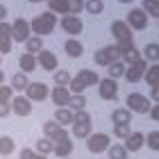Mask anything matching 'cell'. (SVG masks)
<instances>
[{
	"label": "cell",
	"mask_w": 159,
	"mask_h": 159,
	"mask_svg": "<svg viewBox=\"0 0 159 159\" xmlns=\"http://www.w3.org/2000/svg\"><path fill=\"white\" fill-rule=\"evenodd\" d=\"M34 152H39V155H43V157H50V155L55 152V143L43 136V139H39L37 143H34Z\"/></svg>",
	"instance_id": "cell-27"
},
{
	"label": "cell",
	"mask_w": 159,
	"mask_h": 159,
	"mask_svg": "<svg viewBox=\"0 0 159 159\" xmlns=\"http://www.w3.org/2000/svg\"><path fill=\"white\" fill-rule=\"evenodd\" d=\"M43 134H46V139H50L52 143H57V141H61V139L68 136L66 127H61L59 123H55V120H46L43 123Z\"/></svg>",
	"instance_id": "cell-14"
},
{
	"label": "cell",
	"mask_w": 159,
	"mask_h": 159,
	"mask_svg": "<svg viewBox=\"0 0 159 159\" xmlns=\"http://www.w3.org/2000/svg\"><path fill=\"white\" fill-rule=\"evenodd\" d=\"M30 20H25V18H16L11 23V39L14 41H18V43H25L27 39L32 37L30 34Z\"/></svg>",
	"instance_id": "cell-13"
},
{
	"label": "cell",
	"mask_w": 159,
	"mask_h": 159,
	"mask_svg": "<svg viewBox=\"0 0 159 159\" xmlns=\"http://www.w3.org/2000/svg\"><path fill=\"white\" fill-rule=\"evenodd\" d=\"M14 150H16V141L11 136H0V157H11Z\"/></svg>",
	"instance_id": "cell-31"
},
{
	"label": "cell",
	"mask_w": 159,
	"mask_h": 159,
	"mask_svg": "<svg viewBox=\"0 0 159 159\" xmlns=\"http://www.w3.org/2000/svg\"><path fill=\"white\" fill-rule=\"evenodd\" d=\"M27 2H46V0H27Z\"/></svg>",
	"instance_id": "cell-50"
},
{
	"label": "cell",
	"mask_w": 159,
	"mask_h": 159,
	"mask_svg": "<svg viewBox=\"0 0 159 159\" xmlns=\"http://www.w3.org/2000/svg\"><path fill=\"white\" fill-rule=\"evenodd\" d=\"M125 68H127V64H125V61H120V59L107 66V70H109V77H111V80L123 77V75H125Z\"/></svg>",
	"instance_id": "cell-34"
},
{
	"label": "cell",
	"mask_w": 159,
	"mask_h": 159,
	"mask_svg": "<svg viewBox=\"0 0 159 159\" xmlns=\"http://www.w3.org/2000/svg\"><path fill=\"white\" fill-rule=\"evenodd\" d=\"M5 77H7V75L2 73V70H0V84H5Z\"/></svg>",
	"instance_id": "cell-48"
},
{
	"label": "cell",
	"mask_w": 159,
	"mask_h": 159,
	"mask_svg": "<svg viewBox=\"0 0 159 159\" xmlns=\"http://www.w3.org/2000/svg\"><path fill=\"white\" fill-rule=\"evenodd\" d=\"M68 98H70L68 86H55V89H50V100H52L55 107H66Z\"/></svg>",
	"instance_id": "cell-18"
},
{
	"label": "cell",
	"mask_w": 159,
	"mask_h": 159,
	"mask_svg": "<svg viewBox=\"0 0 159 159\" xmlns=\"http://www.w3.org/2000/svg\"><path fill=\"white\" fill-rule=\"evenodd\" d=\"M66 107L70 111H84L86 109V96H84V93H70Z\"/></svg>",
	"instance_id": "cell-26"
},
{
	"label": "cell",
	"mask_w": 159,
	"mask_h": 159,
	"mask_svg": "<svg viewBox=\"0 0 159 159\" xmlns=\"http://www.w3.org/2000/svg\"><path fill=\"white\" fill-rule=\"evenodd\" d=\"M129 134H132L129 125H114V136H116V139H123V141H125Z\"/></svg>",
	"instance_id": "cell-41"
},
{
	"label": "cell",
	"mask_w": 159,
	"mask_h": 159,
	"mask_svg": "<svg viewBox=\"0 0 159 159\" xmlns=\"http://www.w3.org/2000/svg\"><path fill=\"white\" fill-rule=\"evenodd\" d=\"M109 146H111V139H109V134H105V132H91L86 136V148H89V152H93V155H100V152H105V150H109Z\"/></svg>",
	"instance_id": "cell-4"
},
{
	"label": "cell",
	"mask_w": 159,
	"mask_h": 159,
	"mask_svg": "<svg viewBox=\"0 0 159 159\" xmlns=\"http://www.w3.org/2000/svg\"><path fill=\"white\" fill-rule=\"evenodd\" d=\"M143 59L150 61V64H157L159 61V43H148L146 48H143Z\"/></svg>",
	"instance_id": "cell-32"
},
{
	"label": "cell",
	"mask_w": 159,
	"mask_h": 159,
	"mask_svg": "<svg viewBox=\"0 0 159 159\" xmlns=\"http://www.w3.org/2000/svg\"><path fill=\"white\" fill-rule=\"evenodd\" d=\"M141 9L146 11L148 16L159 20V0H141Z\"/></svg>",
	"instance_id": "cell-33"
},
{
	"label": "cell",
	"mask_w": 159,
	"mask_h": 159,
	"mask_svg": "<svg viewBox=\"0 0 159 159\" xmlns=\"http://www.w3.org/2000/svg\"><path fill=\"white\" fill-rule=\"evenodd\" d=\"M0 159H11V157H0Z\"/></svg>",
	"instance_id": "cell-51"
},
{
	"label": "cell",
	"mask_w": 159,
	"mask_h": 159,
	"mask_svg": "<svg viewBox=\"0 0 159 159\" xmlns=\"http://www.w3.org/2000/svg\"><path fill=\"white\" fill-rule=\"evenodd\" d=\"M52 80H55V86H68L70 80H73V75H70L68 70H64V68H57Z\"/></svg>",
	"instance_id": "cell-35"
},
{
	"label": "cell",
	"mask_w": 159,
	"mask_h": 159,
	"mask_svg": "<svg viewBox=\"0 0 159 159\" xmlns=\"http://www.w3.org/2000/svg\"><path fill=\"white\" fill-rule=\"evenodd\" d=\"M20 159H48V157L34 152V150H30V148H23V150H20Z\"/></svg>",
	"instance_id": "cell-43"
},
{
	"label": "cell",
	"mask_w": 159,
	"mask_h": 159,
	"mask_svg": "<svg viewBox=\"0 0 159 159\" xmlns=\"http://www.w3.org/2000/svg\"><path fill=\"white\" fill-rule=\"evenodd\" d=\"M125 107L129 111H139V114H148L152 102L148 100V96H143V93L134 91V93H127V100H125Z\"/></svg>",
	"instance_id": "cell-6"
},
{
	"label": "cell",
	"mask_w": 159,
	"mask_h": 159,
	"mask_svg": "<svg viewBox=\"0 0 159 159\" xmlns=\"http://www.w3.org/2000/svg\"><path fill=\"white\" fill-rule=\"evenodd\" d=\"M148 18H150V16L141 9V7H134V9L127 11L125 23L129 25V30H132V32H134V30H136V32H143V30L148 27Z\"/></svg>",
	"instance_id": "cell-8"
},
{
	"label": "cell",
	"mask_w": 159,
	"mask_h": 159,
	"mask_svg": "<svg viewBox=\"0 0 159 159\" xmlns=\"http://www.w3.org/2000/svg\"><path fill=\"white\" fill-rule=\"evenodd\" d=\"M148 100L150 102H159V86H150V96H148Z\"/></svg>",
	"instance_id": "cell-45"
},
{
	"label": "cell",
	"mask_w": 159,
	"mask_h": 159,
	"mask_svg": "<svg viewBox=\"0 0 159 159\" xmlns=\"http://www.w3.org/2000/svg\"><path fill=\"white\" fill-rule=\"evenodd\" d=\"M37 64H39L43 70H57V68H59V57H57L52 50L43 48L41 52L37 55Z\"/></svg>",
	"instance_id": "cell-15"
},
{
	"label": "cell",
	"mask_w": 159,
	"mask_h": 159,
	"mask_svg": "<svg viewBox=\"0 0 159 159\" xmlns=\"http://www.w3.org/2000/svg\"><path fill=\"white\" fill-rule=\"evenodd\" d=\"M84 9L89 14H93V16H98V14L105 11V2L102 0H84Z\"/></svg>",
	"instance_id": "cell-38"
},
{
	"label": "cell",
	"mask_w": 159,
	"mask_h": 159,
	"mask_svg": "<svg viewBox=\"0 0 159 159\" xmlns=\"http://www.w3.org/2000/svg\"><path fill=\"white\" fill-rule=\"evenodd\" d=\"M27 84H30V75L20 73V70H18L16 75H11V84H9V86H11L14 91H25Z\"/></svg>",
	"instance_id": "cell-29"
},
{
	"label": "cell",
	"mask_w": 159,
	"mask_h": 159,
	"mask_svg": "<svg viewBox=\"0 0 159 159\" xmlns=\"http://www.w3.org/2000/svg\"><path fill=\"white\" fill-rule=\"evenodd\" d=\"M120 59V48L118 46H105L96 50V55H93V61L98 64V66H109V64L118 61Z\"/></svg>",
	"instance_id": "cell-5"
},
{
	"label": "cell",
	"mask_w": 159,
	"mask_h": 159,
	"mask_svg": "<svg viewBox=\"0 0 159 159\" xmlns=\"http://www.w3.org/2000/svg\"><path fill=\"white\" fill-rule=\"evenodd\" d=\"M66 9H68V14L77 16V14L84 9V0H66Z\"/></svg>",
	"instance_id": "cell-40"
},
{
	"label": "cell",
	"mask_w": 159,
	"mask_h": 159,
	"mask_svg": "<svg viewBox=\"0 0 159 159\" xmlns=\"http://www.w3.org/2000/svg\"><path fill=\"white\" fill-rule=\"evenodd\" d=\"M11 46H14V39H11V25L2 20L0 23V55H7L11 52Z\"/></svg>",
	"instance_id": "cell-17"
},
{
	"label": "cell",
	"mask_w": 159,
	"mask_h": 159,
	"mask_svg": "<svg viewBox=\"0 0 159 159\" xmlns=\"http://www.w3.org/2000/svg\"><path fill=\"white\" fill-rule=\"evenodd\" d=\"M41 50H43V39H41V37H37V34H32V37L25 41V52H30V55L37 57Z\"/></svg>",
	"instance_id": "cell-28"
},
{
	"label": "cell",
	"mask_w": 159,
	"mask_h": 159,
	"mask_svg": "<svg viewBox=\"0 0 159 159\" xmlns=\"http://www.w3.org/2000/svg\"><path fill=\"white\" fill-rule=\"evenodd\" d=\"M66 159H70V157H66Z\"/></svg>",
	"instance_id": "cell-54"
},
{
	"label": "cell",
	"mask_w": 159,
	"mask_h": 159,
	"mask_svg": "<svg viewBox=\"0 0 159 159\" xmlns=\"http://www.w3.org/2000/svg\"><path fill=\"white\" fill-rule=\"evenodd\" d=\"M5 18H7V7H5V5H0V23H2Z\"/></svg>",
	"instance_id": "cell-47"
},
{
	"label": "cell",
	"mask_w": 159,
	"mask_h": 159,
	"mask_svg": "<svg viewBox=\"0 0 159 159\" xmlns=\"http://www.w3.org/2000/svg\"><path fill=\"white\" fill-rule=\"evenodd\" d=\"M48 96H50V89L43 82H30L25 89V98L30 102H43V100H48Z\"/></svg>",
	"instance_id": "cell-10"
},
{
	"label": "cell",
	"mask_w": 159,
	"mask_h": 159,
	"mask_svg": "<svg viewBox=\"0 0 159 159\" xmlns=\"http://www.w3.org/2000/svg\"><path fill=\"white\" fill-rule=\"evenodd\" d=\"M37 66H39V64H37V57H34V55H30V52H23V55L18 57V68H20V73L32 75Z\"/></svg>",
	"instance_id": "cell-21"
},
{
	"label": "cell",
	"mask_w": 159,
	"mask_h": 159,
	"mask_svg": "<svg viewBox=\"0 0 159 159\" xmlns=\"http://www.w3.org/2000/svg\"><path fill=\"white\" fill-rule=\"evenodd\" d=\"M111 37L116 39V46H129L132 43V30H129V25L125 23V20H114L111 23Z\"/></svg>",
	"instance_id": "cell-7"
},
{
	"label": "cell",
	"mask_w": 159,
	"mask_h": 159,
	"mask_svg": "<svg viewBox=\"0 0 159 159\" xmlns=\"http://www.w3.org/2000/svg\"><path fill=\"white\" fill-rule=\"evenodd\" d=\"M9 105H11V111L16 114V116H30V114H32V102L23 96V93L14 96Z\"/></svg>",
	"instance_id": "cell-16"
},
{
	"label": "cell",
	"mask_w": 159,
	"mask_h": 159,
	"mask_svg": "<svg viewBox=\"0 0 159 159\" xmlns=\"http://www.w3.org/2000/svg\"><path fill=\"white\" fill-rule=\"evenodd\" d=\"M146 146H148L150 150H155V152H159V129L146 134Z\"/></svg>",
	"instance_id": "cell-39"
},
{
	"label": "cell",
	"mask_w": 159,
	"mask_h": 159,
	"mask_svg": "<svg viewBox=\"0 0 159 159\" xmlns=\"http://www.w3.org/2000/svg\"><path fill=\"white\" fill-rule=\"evenodd\" d=\"M0 64H2V55H0Z\"/></svg>",
	"instance_id": "cell-52"
},
{
	"label": "cell",
	"mask_w": 159,
	"mask_h": 159,
	"mask_svg": "<svg viewBox=\"0 0 159 159\" xmlns=\"http://www.w3.org/2000/svg\"><path fill=\"white\" fill-rule=\"evenodd\" d=\"M73 139L70 136H66V139H61V141H57L55 143V152L52 155H57L59 159H66V157H70V152H73Z\"/></svg>",
	"instance_id": "cell-24"
},
{
	"label": "cell",
	"mask_w": 159,
	"mask_h": 159,
	"mask_svg": "<svg viewBox=\"0 0 159 159\" xmlns=\"http://www.w3.org/2000/svg\"><path fill=\"white\" fill-rule=\"evenodd\" d=\"M143 80H146L150 86H159V64H148Z\"/></svg>",
	"instance_id": "cell-30"
},
{
	"label": "cell",
	"mask_w": 159,
	"mask_h": 159,
	"mask_svg": "<svg viewBox=\"0 0 159 159\" xmlns=\"http://www.w3.org/2000/svg\"><path fill=\"white\" fill-rule=\"evenodd\" d=\"M59 25H61V30L70 34V37H80L84 30V23L80 20V16H73V14H64V16L59 18Z\"/></svg>",
	"instance_id": "cell-11"
},
{
	"label": "cell",
	"mask_w": 159,
	"mask_h": 159,
	"mask_svg": "<svg viewBox=\"0 0 159 159\" xmlns=\"http://www.w3.org/2000/svg\"><path fill=\"white\" fill-rule=\"evenodd\" d=\"M57 20L59 18H57L52 11H43L37 18L30 20V30H32V34H37V37H46V34H52V30L57 27Z\"/></svg>",
	"instance_id": "cell-2"
},
{
	"label": "cell",
	"mask_w": 159,
	"mask_h": 159,
	"mask_svg": "<svg viewBox=\"0 0 159 159\" xmlns=\"http://www.w3.org/2000/svg\"><path fill=\"white\" fill-rule=\"evenodd\" d=\"M11 91L9 84H0V102H11Z\"/></svg>",
	"instance_id": "cell-42"
},
{
	"label": "cell",
	"mask_w": 159,
	"mask_h": 159,
	"mask_svg": "<svg viewBox=\"0 0 159 159\" xmlns=\"http://www.w3.org/2000/svg\"><path fill=\"white\" fill-rule=\"evenodd\" d=\"M120 48V61H125L127 66L129 64H136L141 59V52H139V48L134 46V43H129V46H118Z\"/></svg>",
	"instance_id": "cell-20"
},
{
	"label": "cell",
	"mask_w": 159,
	"mask_h": 159,
	"mask_svg": "<svg viewBox=\"0 0 159 159\" xmlns=\"http://www.w3.org/2000/svg\"><path fill=\"white\" fill-rule=\"evenodd\" d=\"M123 146L127 148V152H139V150L146 146V134H143V132H132V134L125 139Z\"/></svg>",
	"instance_id": "cell-19"
},
{
	"label": "cell",
	"mask_w": 159,
	"mask_h": 159,
	"mask_svg": "<svg viewBox=\"0 0 159 159\" xmlns=\"http://www.w3.org/2000/svg\"><path fill=\"white\" fill-rule=\"evenodd\" d=\"M100 82V77L96 70H91V68H82L77 75H73V80H70V84H68V91L70 93H84L89 86H98Z\"/></svg>",
	"instance_id": "cell-1"
},
{
	"label": "cell",
	"mask_w": 159,
	"mask_h": 159,
	"mask_svg": "<svg viewBox=\"0 0 159 159\" xmlns=\"http://www.w3.org/2000/svg\"><path fill=\"white\" fill-rule=\"evenodd\" d=\"M146 68H148V61L141 57L136 64H129V66L125 68V75H123V77H125L129 84H136V82H141V80H143V75H146Z\"/></svg>",
	"instance_id": "cell-12"
},
{
	"label": "cell",
	"mask_w": 159,
	"mask_h": 159,
	"mask_svg": "<svg viewBox=\"0 0 159 159\" xmlns=\"http://www.w3.org/2000/svg\"><path fill=\"white\" fill-rule=\"evenodd\" d=\"M120 5H129V2H134V0H118Z\"/></svg>",
	"instance_id": "cell-49"
},
{
	"label": "cell",
	"mask_w": 159,
	"mask_h": 159,
	"mask_svg": "<svg viewBox=\"0 0 159 159\" xmlns=\"http://www.w3.org/2000/svg\"><path fill=\"white\" fill-rule=\"evenodd\" d=\"M48 11H52L55 16H64V14H68L66 0H48Z\"/></svg>",
	"instance_id": "cell-36"
},
{
	"label": "cell",
	"mask_w": 159,
	"mask_h": 159,
	"mask_svg": "<svg viewBox=\"0 0 159 159\" xmlns=\"http://www.w3.org/2000/svg\"><path fill=\"white\" fill-rule=\"evenodd\" d=\"M107 152H109V159H127V155H129L123 143H114V146H109Z\"/></svg>",
	"instance_id": "cell-37"
},
{
	"label": "cell",
	"mask_w": 159,
	"mask_h": 159,
	"mask_svg": "<svg viewBox=\"0 0 159 159\" xmlns=\"http://www.w3.org/2000/svg\"><path fill=\"white\" fill-rule=\"evenodd\" d=\"M64 50H66L68 57H73V59H80V57L84 55V46L80 39H66L64 41Z\"/></svg>",
	"instance_id": "cell-22"
},
{
	"label": "cell",
	"mask_w": 159,
	"mask_h": 159,
	"mask_svg": "<svg viewBox=\"0 0 159 159\" xmlns=\"http://www.w3.org/2000/svg\"><path fill=\"white\" fill-rule=\"evenodd\" d=\"M73 134L77 136V139H86V136L91 134V129H93V118H91V114L89 111H75V118H73Z\"/></svg>",
	"instance_id": "cell-3"
},
{
	"label": "cell",
	"mask_w": 159,
	"mask_h": 159,
	"mask_svg": "<svg viewBox=\"0 0 159 159\" xmlns=\"http://www.w3.org/2000/svg\"><path fill=\"white\" fill-rule=\"evenodd\" d=\"M157 27H159V23H157Z\"/></svg>",
	"instance_id": "cell-53"
},
{
	"label": "cell",
	"mask_w": 159,
	"mask_h": 159,
	"mask_svg": "<svg viewBox=\"0 0 159 159\" xmlns=\"http://www.w3.org/2000/svg\"><path fill=\"white\" fill-rule=\"evenodd\" d=\"M111 123L114 125H129L132 123V111L127 107H118V109L111 111Z\"/></svg>",
	"instance_id": "cell-25"
},
{
	"label": "cell",
	"mask_w": 159,
	"mask_h": 159,
	"mask_svg": "<svg viewBox=\"0 0 159 159\" xmlns=\"http://www.w3.org/2000/svg\"><path fill=\"white\" fill-rule=\"evenodd\" d=\"M98 96L100 100H105V102H111V100L118 98V82L111 77H102L98 82Z\"/></svg>",
	"instance_id": "cell-9"
},
{
	"label": "cell",
	"mask_w": 159,
	"mask_h": 159,
	"mask_svg": "<svg viewBox=\"0 0 159 159\" xmlns=\"http://www.w3.org/2000/svg\"><path fill=\"white\" fill-rule=\"evenodd\" d=\"M11 114V105L9 102H0V118H7Z\"/></svg>",
	"instance_id": "cell-44"
},
{
	"label": "cell",
	"mask_w": 159,
	"mask_h": 159,
	"mask_svg": "<svg viewBox=\"0 0 159 159\" xmlns=\"http://www.w3.org/2000/svg\"><path fill=\"white\" fill-rule=\"evenodd\" d=\"M150 118H152V120H159V102L157 105H152V107H150Z\"/></svg>",
	"instance_id": "cell-46"
},
{
	"label": "cell",
	"mask_w": 159,
	"mask_h": 159,
	"mask_svg": "<svg viewBox=\"0 0 159 159\" xmlns=\"http://www.w3.org/2000/svg\"><path fill=\"white\" fill-rule=\"evenodd\" d=\"M73 118H75V111H70L68 107H57V111H55V123H59L61 127H68V125H73Z\"/></svg>",
	"instance_id": "cell-23"
}]
</instances>
